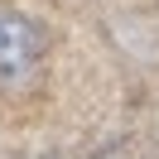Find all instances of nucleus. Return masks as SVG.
<instances>
[{"instance_id": "f257e3e1", "label": "nucleus", "mask_w": 159, "mask_h": 159, "mask_svg": "<svg viewBox=\"0 0 159 159\" xmlns=\"http://www.w3.org/2000/svg\"><path fill=\"white\" fill-rule=\"evenodd\" d=\"M43 53H48L43 24H34L29 15L10 10V5H0V87L29 82L43 68Z\"/></svg>"}]
</instances>
